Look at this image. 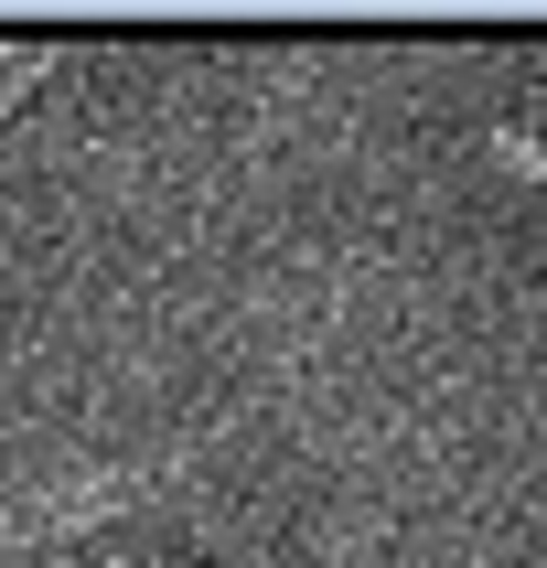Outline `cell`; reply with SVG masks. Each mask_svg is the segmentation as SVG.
Wrapping results in <instances>:
<instances>
[{"label":"cell","instance_id":"1","mask_svg":"<svg viewBox=\"0 0 547 568\" xmlns=\"http://www.w3.org/2000/svg\"><path fill=\"white\" fill-rule=\"evenodd\" d=\"M193 450H161V462H64V473H43L32 494H11L0 505V547H43V537H87V526H108L119 505H140V494H161V483L183 473Z\"/></svg>","mask_w":547,"mask_h":568},{"label":"cell","instance_id":"3","mask_svg":"<svg viewBox=\"0 0 547 568\" xmlns=\"http://www.w3.org/2000/svg\"><path fill=\"white\" fill-rule=\"evenodd\" d=\"M43 64H54V54H43V43H11V54H0V108H11V97H22L32 75H43Z\"/></svg>","mask_w":547,"mask_h":568},{"label":"cell","instance_id":"2","mask_svg":"<svg viewBox=\"0 0 547 568\" xmlns=\"http://www.w3.org/2000/svg\"><path fill=\"white\" fill-rule=\"evenodd\" d=\"M483 151L505 161V172H526V183H547V140H526V129H494Z\"/></svg>","mask_w":547,"mask_h":568}]
</instances>
